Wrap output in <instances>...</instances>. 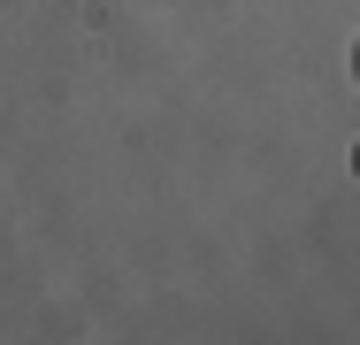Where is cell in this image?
Returning <instances> with one entry per match:
<instances>
[{"label":"cell","instance_id":"obj_1","mask_svg":"<svg viewBox=\"0 0 360 345\" xmlns=\"http://www.w3.org/2000/svg\"><path fill=\"white\" fill-rule=\"evenodd\" d=\"M353 169H360V153H353Z\"/></svg>","mask_w":360,"mask_h":345}]
</instances>
